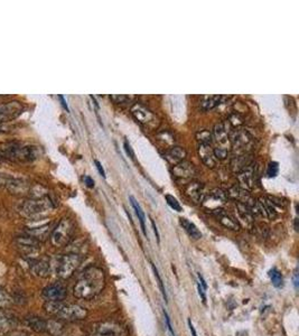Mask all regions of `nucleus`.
Segmentation results:
<instances>
[{"label": "nucleus", "mask_w": 299, "mask_h": 336, "mask_svg": "<svg viewBox=\"0 0 299 336\" xmlns=\"http://www.w3.org/2000/svg\"><path fill=\"white\" fill-rule=\"evenodd\" d=\"M106 287V274L102 269L90 267L84 272L73 287V295L79 299L90 300L96 298Z\"/></svg>", "instance_id": "nucleus-1"}, {"label": "nucleus", "mask_w": 299, "mask_h": 336, "mask_svg": "<svg viewBox=\"0 0 299 336\" xmlns=\"http://www.w3.org/2000/svg\"><path fill=\"white\" fill-rule=\"evenodd\" d=\"M44 309L47 314L55 317L56 319L69 321V323L83 320L89 314L84 307L64 301H46Z\"/></svg>", "instance_id": "nucleus-2"}, {"label": "nucleus", "mask_w": 299, "mask_h": 336, "mask_svg": "<svg viewBox=\"0 0 299 336\" xmlns=\"http://www.w3.org/2000/svg\"><path fill=\"white\" fill-rule=\"evenodd\" d=\"M0 154L21 162H32L39 157V147L22 143H6L0 145Z\"/></svg>", "instance_id": "nucleus-3"}, {"label": "nucleus", "mask_w": 299, "mask_h": 336, "mask_svg": "<svg viewBox=\"0 0 299 336\" xmlns=\"http://www.w3.org/2000/svg\"><path fill=\"white\" fill-rule=\"evenodd\" d=\"M75 230L74 222L69 219V217H64L62 219L59 224L55 226L51 233V243L56 248H63L68 245Z\"/></svg>", "instance_id": "nucleus-4"}, {"label": "nucleus", "mask_w": 299, "mask_h": 336, "mask_svg": "<svg viewBox=\"0 0 299 336\" xmlns=\"http://www.w3.org/2000/svg\"><path fill=\"white\" fill-rule=\"evenodd\" d=\"M125 325L116 320H102L94 323L90 328L89 336H128Z\"/></svg>", "instance_id": "nucleus-5"}, {"label": "nucleus", "mask_w": 299, "mask_h": 336, "mask_svg": "<svg viewBox=\"0 0 299 336\" xmlns=\"http://www.w3.org/2000/svg\"><path fill=\"white\" fill-rule=\"evenodd\" d=\"M52 203L47 198H35V200H28L22 203L20 209V213L26 217H37L41 216L45 213L52 210Z\"/></svg>", "instance_id": "nucleus-6"}, {"label": "nucleus", "mask_w": 299, "mask_h": 336, "mask_svg": "<svg viewBox=\"0 0 299 336\" xmlns=\"http://www.w3.org/2000/svg\"><path fill=\"white\" fill-rule=\"evenodd\" d=\"M81 262H82V258L77 253H68L63 255L60 259L58 263V276L61 279H69L73 276V273L77 271V269L80 267Z\"/></svg>", "instance_id": "nucleus-7"}, {"label": "nucleus", "mask_w": 299, "mask_h": 336, "mask_svg": "<svg viewBox=\"0 0 299 336\" xmlns=\"http://www.w3.org/2000/svg\"><path fill=\"white\" fill-rule=\"evenodd\" d=\"M131 115L134 116L135 119L139 124L147 127H155L156 126V116L151 112L149 109H147L141 103H135L131 107Z\"/></svg>", "instance_id": "nucleus-8"}, {"label": "nucleus", "mask_w": 299, "mask_h": 336, "mask_svg": "<svg viewBox=\"0 0 299 336\" xmlns=\"http://www.w3.org/2000/svg\"><path fill=\"white\" fill-rule=\"evenodd\" d=\"M255 177H257V166L255 164L251 163L238 174V181L241 184L240 187L244 189L253 188L255 185Z\"/></svg>", "instance_id": "nucleus-9"}, {"label": "nucleus", "mask_w": 299, "mask_h": 336, "mask_svg": "<svg viewBox=\"0 0 299 336\" xmlns=\"http://www.w3.org/2000/svg\"><path fill=\"white\" fill-rule=\"evenodd\" d=\"M68 291L62 283H53L45 287L42 291V296L46 301H63Z\"/></svg>", "instance_id": "nucleus-10"}, {"label": "nucleus", "mask_w": 299, "mask_h": 336, "mask_svg": "<svg viewBox=\"0 0 299 336\" xmlns=\"http://www.w3.org/2000/svg\"><path fill=\"white\" fill-rule=\"evenodd\" d=\"M23 105L18 101L5 102L0 105V122L12 120L20 116L23 111Z\"/></svg>", "instance_id": "nucleus-11"}, {"label": "nucleus", "mask_w": 299, "mask_h": 336, "mask_svg": "<svg viewBox=\"0 0 299 336\" xmlns=\"http://www.w3.org/2000/svg\"><path fill=\"white\" fill-rule=\"evenodd\" d=\"M229 139H231L232 146L235 150H244L245 147H249L252 143V137L245 130H234L231 132L229 136Z\"/></svg>", "instance_id": "nucleus-12"}, {"label": "nucleus", "mask_w": 299, "mask_h": 336, "mask_svg": "<svg viewBox=\"0 0 299 336\" xmlns=\"http://www.w3.org/2000/svg\"><path fill=\"white\" fill-rule=\"evenodd\" d=\"M196 168L191 162H186L183 160L178 164H176L173 168V175L175 178L177 179H189L196 176Z\"/></svg>", "instance_id": "nucleus-13"}, {"label": "nucleus", "mask_w": 299, "mask_h": 336, "mask_svg": "<svg viewBox=\"0 0 299 336\" xmlns=\"http://www.w3.org/2000/svg\"><path fill=\"white\" fill-rule=\"evenodd\" d=\"M18 248L25 255H34L40 250V243L36 239L32 238V236H20L17 239Z\"/></svg>", "instance_id": "nucleus-14"}, {"label": "nucleus", "mask_w": 299, "mask_h": 336, "mask_svg": "<svg viewBox=\"0 0 299 336\" xmlns=\"http://www.w3.org/2000/svg\"><path fill=\"white\" fill-rule=\"evenodd\" d=\"M212 213L216 216L217 221H219L223 226H225L226 229H230V230H239L240 229L239 222L236 221L234 217H232L226 211H224L223 209H216V210L213 211Z\"/></svg>", "instance_id": "nucleus-15"}, {"label": "nucleus", "mask_w": 299, "mask_h": 336, "mask_svg": "<svg viewBox=\"0 0 299 336\" xmlns=\"http://www.w3.org/2000/svg\"><path fill=\"white\" fill-rule=\"evenodd\" d=\"M185 193H186V195L195 203H203L204 198H205L203 184L197 182L188 184L186 189H185Z\"/></svg>", "instance_id": "nucleus-16"}, {"label": "nucleus", "mask_w": 299, "mask_h": 336, "mask_svg": "<svg viewBox=\"0 0 299 336\" xmlns=\"http://www.w3.org/2000/svg\"><path fill=\"white\" fill-rule=\"evenodd\" d=\"M226 194H227V197L230 196L231 198H233V200H236L240 203H243V204L248 205V206H250L254 202L252 198H251L248 191L240 186L231 187L229 189V192H227Z\"/></svg>", "instance_id": "nucleus-17"}, {"label": "nucleus", "mask_w": 299, "mask_h": 336, "mask_svg": "<svg viewBox=\"0 0 299 336\" xmlns=\"http://www.w3.org/2000/svg\"><path fill=\"white\" fill-rule=\"evenodd\" d=\"M198 155L202 162L206 165L207 167L213 168L216 165V158L214 156L211 145H203L198 146Z\"/></svg>", "instance_id": "nucleus-18"}, {"label": "nucleus", "mask_w": 299, "mask_h": 336, "mask_svg": "<svg viewBox=\"0 0 299 336\" xmlns=\"http://www.w3.org/2000/svg\"><path fill=\"white\" fill-rule=\"evenodd\" d=\"M186 150L182 147H178V146H174V147L169 148L167 151L165 153V158L168 160L169 163H172L174 165H176L180 162H183L186 157Z\"/></svg>", "instance_id": "nucleus-19"}, {"label": "nucleus", "mask_w": 299, "mask_h": 336, "mask_svg": "<svg viewBox=\"0 0 299 336\" xmlns=\"http://www.w3.org/2000/svg\"><path fill=\"white\" fill-rule=\"evenodd\" d=\"M225 97L223 96H205L202 98L201 103H199V107L203 111H208L212 110V109L216 108L217 106H220L223 101L225 100Z\"/></svg>", "instance_id": "nucleus-20"}, {"label": "nucleus", "mask_w": 299, "mask_h": 336, "mask_svg": "<svg viewBox=\"0 0 299 336\" xmlns=\"http://www.w3.org/2000/svg\"><path fill=\"white\" fill-rule=\"evenodd\" d=\"M236 213H238L239 220H241L242 222H244L246 226H251L253 224L254 217H253L252 212H251L250 207L248 205L243 204V203L238 202V203H236Z\"/></svg>", "instance_id": "nucleus-21"}, {"label": "nucleus", "mask_w": 299, "mask_h": 336, "mask_svg": "<svg viewBox=\"0 0 299 336\" xmlns=\"http://www.w3.org/2000/svg\"><path fill=\"white\" fill-rule=\"evenodd\" d=\"M212 136L219 144L221 145L226 144L227 140H229L230 131L227 130V125L225 122H220V124L215 125Z\"/></svg>", "instance_id": "nucleus-22"}, {"label": "nucleus", "mask_w": 299, "mask_h": 336, "mask_svg": "<svg viewBox=\"0 0 299 336\" xmlns=\"http://www.w3.org/2000/svg\"><path fill=\"white\" fill-rule=\"evenodd\" d=\"M32 270L33 272H34V274H36V276H39L41 278H46L51 274L52 267H51V263L49 260L43 259V260H39V261H36L34 264H33Z\"/></svg>", "instance_id": "nucleus-23"}, {"label": "nucleus", "mask_w": 299, "mask_h": 336, "mask_svg": "<svg viewBox=\"0 0 299 336\" xmlns=\"http://www.w3.org/2000/svg\"><path fill=\"white\" fill-rule=\"evenodd\" d=\"M179 223L182 225V228L186 231V233L191 236L194 240H199L202 238V232L197 229V226L192 223L191 221H188L185 217H180Z\"/></svg>", "instance_id": "nucleus-24"}, {"label": "nucleus", "mask_w": 299, "mask_h": 336, "mask_svg": "<svg viewBox=\"0 0 299 336\" xmlns=\"http://www.w3.org/2000/svg\"><path fill=\"white\" fill-rule=\"evenodd\" d=\"M14 327V319L5 311L0 310V336H4L11 332Z\"/></svg>", "instance_id": "nucleus-25"}, {"label": "nucleus", "mask_w": 299, "mask_h": 336, "mask_svg": "<svg viewBox=\"0 0 299 336\" xmlns=\"http://www.w3.org/2000/svg\"><path fill=\"white\" fill-rule=\"evenodd\" d=\"M259 203H260L261 207H262L264 216H268L269 219H274V217L277 216L278 213L276 211V207H274V205L272 204L269 198L261 197L259 200Z\"/></svg>", "instance_id": "nucleus-26"}, {"label": "nucleus", "mask_w": 299, "mask_h": 336, "mask_svg": "<svg viewBox=\"0 0 299 336\" xmlns=\"http://www.w3.org/2000/svg\"><path fill=\"white\" fill-rule=\"evenodd\" d=\"M50 228H51V224H44V225H41L39 228H31L27 230V234L32 236V238L36 239L39 241L40 239H44L47 236L50 232Z\"/></svg>", "instance_id": "nucleus-27"}, {"label": "nucleus", "mask_w": 299, "mask_h": 336, "mask_svg": "<svg viewBox=\"0 0 299 336\" xmlns=\"http://www.w3.org/2000/svg\"><path fill=\"white\" fill-rule=\"evenodd\" d=\"M26 321L33 330H36V332H46V320L41 318V317H28Z\"/></svg>", "instance_id": "nucleus-28"}, {"label": "nucleus", "mask_w": 299, "mask_h": 336, "mask_svg": "<svg viewBox=\"0 0 299 336\" xmlns=\"http://www.w3.org/2000/svg\"><path fill=\"white\" fill-rule=\"evenodd\" d=\"M129 200H130L132 207H134L135 211H136L137 216H138V220H139L140 225H141L142 233L145 234V236H147V231H146V225H145V213H144V211H142L141 206L139 205V203L137 202V200L134 196H129Z\"/></svg>", "instance_id": "nucleus-29"}, {"label": "nucleus", "mask_w": 299, "mask_h": 336, "mask_svg": "<svg viewBox=\"0 0 299 336\" xmlns=\"http://www.w3.org/2000/svg\"><path fill=\"white\" fill-rule=\"evenodd\" d=\"M250 164H251V159L249 158L248 154L238 156V157H235L233 160H232V166H233L234 170H236V172H240V170L245 168Z\"/></svg>", "instance_id": "nucleus-30"}, {"label": "nucleus", "mask_w": 299, "mask_h": 336, "mask_svg": "<svg viewBox=\"0 0 299 336\" xmlns=\"http://www.w3.org/2000/svg\"><path fill=\"white\" fill-rule=\"evenodd\" d=\"M196 139L199 143V145L203 144V145H211L212 143V139H213V136H212V132L207 129H204V130H199L196 132Z\"/></svg>", "instance_id": "nucleus-31"}, {"label": "nucleus", "mask_w": 299, "mask_h": 336, "mask_svg": "<svg viewBox=\"0 0 299 336\" xmlns=\"http://www.w3.org/2000/svg\"><path fill=\"white\" fill-rule=\"evenodd\" d=\"M269 277H270V280H271V283L274 287L279 288L282 286L283 280H282L281 272H280L277 268H272L271 270L269 271Z\"/></svg>", "instance_id": "nucleus-32"}, {"label": "nucleus", "mask_w": 299, "mask_h": 336, "mask_svg": "<svg viewBox=\"0 0 299 336\" xmlns=\"http://www.w3.org/2000/svg\"><path fill=\"white\" fill-rule=\"evenodd\" d=\"M12 302V297L9 296L8 292L0 288V309L7 308V307L11 306Z\"/></svg>", "instance_id": "nucleus-33"}, {"label": "nucleus", "mask_w": 299, "mask_h": 336, "mask_svg": "<svg viewBox=\"0 0 299 336\" xmlns=\"http://www.w3.org/2000/svg\"><path fill=\"white\" fill-rule=\"evenodd\" d=\"M210 195L214 198L215 201H219L221 203L225 202L227 200V194L223 191L221 188H215L213 189V191L210 193Z\"/></svg>", "instance_id": "nucleus-34"}, {"label": "nucleus", "mask_w": 299, "mask_h": 336, "mask_svg": "<svg viewBox=\"0 0 299 336\" xmlns=\"http://www.w3.org/2000/svg\"><path fill=\"white\" fill-rule=\"evenodd\" d=\"M165 198H166V202H167V204L172 207V209L174 211H177V212H182V206H180L179 204V202L176 200V198H175L174 196L172 195H169V194H167V195H165Z\"/></svg>", "instance_id": "nucleus-35"}, {"label": "nucleus", "mask_w": 299, "mask_h": 336, "mask_svg": "<svg viewBox=\"0 0 299 336\" xmlns=\"http://www.w3.org/2000/svg\"><path fill=\"white\" fill-rule=\"evenodd\" d=\"M151 267H153V270H154V273H155V277L157 278V281H158V285L160 287V290H161V294H163V297H164V299L167 301V294H166V290H165V286H164V282L163 280H161V277H160V274L157 270V268H156V266L154 263H151Z\"/></svg>", "instance_id": "nucleus-36"}, {"label": "nucleus", "mask_w": 299, "mask_h": 336, "mask_svg": "<svg viewBox=\"0 0 299 336\" xmlns=\"http://www.w3.org/2000/svg\"><path fill=\"white\" fill-rule=\"evenodd\" d=\"M17 181L16 178L9 176L7 174L0 173V185H6L8 187H12L13 184Z\"/></svg>", "instance_id": "nucleus-37"}, {"label": "nucleus", "mask_w": 299, "mask_h": 336, "mask_svg": "<svg viewBox=\"0 0 299 336\" xmlns=\"http://www.w3.org/2000/svg\"><path fill=\"white\" fill-rule=\"evenodd\" d=\"M278 169H279L278 163H276V162L270 163L269 166H268V169H267V175L269 177H276L277 174H278Z\"/></svg>", "instance_id": "nucleus-38"}, {"label": "nucleus", "mask_w": 299, "mask_h": 336, "mask_svg": "<svg viewBox=\"0 0 299 336\" xmlns=\"http://www.w3.org/2000/svg\"><path fill=\"white\" fill-rule=\"evenodd\" d=\"M214 151V156L217 159H225L227 157V150L224 147H217L213 149Z\"/></svg>", "instance_id": "nucleus-39"}, {"label": "nucleus", "mask_w": 299, "mask_h": 336, "mask_svg": "<svg viewBox=\"0 0 299 336\" xmlns=\"http://www.w3.org/2000/svg\"><path fill=\"white\" fill-rule=\"evenodd\" d=\"M164 316H165V323H166V326H167V329L169 330L170 334H172L173 336H175V332H174V328H173V326H172V323H170V318H169V316H168V313L165 309H164Z\"/></svg>", "instance_id": "nucleus-40"}, {"label": "nucleus", "mask_w": 299, "mask_h": 336, "mask_svg": "<svg viewBox=\"0 0 299 336\" xmlns=\"http://www.w3.org/2000/svg\"><path fill=\"white\" fill-rule=\"evenodd\" d=\"M197 290H198V295L199 297H201V299L202 301L204 302V304H205L206 302V292H205V288H204L201 283L197 282Z\"/></svg>", "instance_id": "nucleus-41"}, {"label": "nucleus", "mask_w": 299, "mask_h": 336, "mask_svg": "<svg viewBox=\"0 0 299 336\" xmlns=\"http://www.w3.org/2000/svg\"><path fill=\"white\" fill-rule=\"evenodd\" d=\"M123 147H125V150H126L127 155L129 156V157H130L132 160H135V153H134V150H132L130 144L128 143L127 140L125 141V145H123Z\"/></svg>", "instance_id": "nucleus-42"}, {"label": "nucleus", "mask_w": 299, "mask_h": 336, "mask_svg": "<svg viewBox=\"0 0 299 336\" xmlns=\"http://www.w3.org/2000/svg\"><path fill=\"white\" fill-rule=\"evenodd\" d=\"M111 99L113 101H116V103H125L129 100V98L126 96H111Z\"/></svg>", "instance_id": "nucleus-43"}, {"label": "nucleus", "mask_w": 299, "mask_h": 336, "mask_svg": "<svg viewBox=\"0 0 299 336\" xmlns=\"http://www.w3.org/2000/svg\"><path fill=\"white\" fill-rule=\"evenodd\" d=\"M94 164H96V166H97V168H98V170H99V173H100V175H101V176L102 177H104V178H106V172H104V168L102 167V165H101V163H100L99 162V160H94Z\"/></svg>", "instance_id": "nucleus-44"}, {"label": "nucleus", "mask_w": 299, "mask_h": 336, "mask_svg": "<svg viewBox=\"0 0 299 336\" xmlns=\"http://www.w3.org/2000/svg\"><path fill=\"white\" fill-rule=\"evenodd\" d=\"M83 181L85 183V185H87L89 188H93L94 187V181L90 176H84L83 177Z\"/></svg>", "instance_id": "nucleus-45"}, {"label": "nucleus", "mask_w": 299, "mask_h": 336, "mask_svg": "<svg viewBox=\"0 0 299 336\" xmlns=\"http://www.w3.org/2000/svg\"><path fill=\"white\" fill-rule=\"evenodd\" d=\"M188 327H189V330H191V333H192V336H197V333H196V329L195 327H194V325L192 323V320L191 319H188Z\"/></svg>", "instance_id": "nucleus-46"}, {"label": "nucleus", "mask_w": 299, "mask_h": 336, "mask_svg": "<svg viewBox=\"0 0 299 336\" xmlns=\"http://www.w3.org/2000/svg\"><path fill=\"white\" fill-rule=\"evenodd\" d=\"M151 220V225H153V228H154V232H155V234H156V238H157V240L159 241L160 240V238H159V232H158V230H157V226H156V224H155V221L153 220V219H150Z\"/></svg>", "instance_id": "nucleus-47"}, {"label": "nucleus", "mask_w": 299, "mask_h": 336, "mask_svg": "<svg viewBox=\"0 0 299 336\" xmlns=\"http://www.w3.org/2000/svg\"><path fill=\"white\" fill-rule=\"evenodd\" d=\"M292 280H293V286H295L296 289H298V282H299V279H298V273H297V271H296L295 273H293Z\"/></svg>", "instance_id": "nucleus-48"}, {"label": "nucleus", "mask_w": 299, "mask_h": 336, "mask_svg": "<svg viewBox=\"0 0 299 336\" xmlns=\"http://www.w3.org/2000/svg\"><path fill=\"white\" fill-rule=\"evenodd\" d=\"M59 99H60L61 102H62V106H63V107L66 109V110L69 111V108H68V105H66V101H65L64 97H63V96H59Z\"/></svg>", "instance_id": "nucleus-49"}, {"label": "nucleus", "mask_w": 299, "mask_h": 336, "mask_svg": "<svg viewBox=\"0 0 299 336\" xmlns=\"http://www.w3.org/2000/svg\"><path fill=\"white\" fill-rule=\"evenodd\" d=\"M15 336H27L26 334H24V333H18V334H16Z\"/></svg>", "instance_id": "nucleus-50"}]
</instances>
